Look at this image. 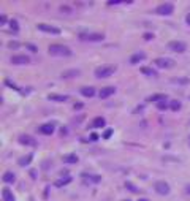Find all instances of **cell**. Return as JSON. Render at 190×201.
<instances>
[{"label": "cell", "mask_w": 190, "mask_h": 201, "mask_svg": "<svg viewBox=\"0 0 190 201\" xmlns=\"http://www.w3.org/2000/svg\"><path fill=\"white\" fill-rule=\"evenodd\" d=\"M48 52L49 56H54V57H70L73 54L71 49L65 45H51L48 48Z\"/></svg>", "instance_id": "6da1fadb"}, {"label": "cell", "mask_w": 190, "mask_h": 201, "mask_svg": "<svg viewBox=\"0 0 190 201\" xmlns=\"http://www.w3.org/2000/svg\"><path fill=\"white\" fill-rule=\"evenodd\" d=\"M114 71H116V65H101V66H98V68H95L93 75L98 79H105L108 76H111Z\"/></svg>", "instance_id": "7a4b0ae2"}, {"label": "cell", "mask_w": 190, "mask_h": 201, "mask_svg": "<svg viewBox=\"0 0 190 201\" xmlns=\"http://www.w3.org/2000/svg\"><path fill=\"white\" fill-rule=\"evenodd\" d=\"M154 63L158 66V68H174L176 66V62L173 60V59H170V57H158V59H155L154 60Z\"/></svg>", "instance_id": "3957f363"}, {"label": "cell", "mask_w": 190, "mask_h": 201, "mask_svg": "<svg viewBox=\"0 0 190 201\" xmlns=\"http://www.w3.org/2000/svg\"><path fill=\"white\" fill-rule=\"evenodd\" d=\"M155 11H157V15L168 16V15H171V13L174 11V5H173V3H162V5L157 6Z\"/></svg>", "instance_id": "277c9868"}, {"label": "cell", "mask_w": 190, "mask_h": 201, "mask_svg": "<svg viewBox=\"0 0 190 201\" xmlns=\"http://www.w3.org/2000/svg\"><path fill=\"white\" fill-rule=\"evenodd\" d=\"M166 46H168V49H171L174 52H184L187 49V45L184 41H178V40H173V41H170Z\"/></svg>", "instance_id": "5b68a950"}, {"label": "cell", "mask_w": 190, "mask_h": 201, "mask_svg": "<svg viewBox=\"0 0 190 201\" xmlns=\"http://www.w3.org/2000/svg\"><path fill=\"white\" fill-rule=\"evenodd\" d=\"M18 141L22 146H37V139L32 135H25V133H22V135L18 136Z\"/></svg>", "instance_id": "8992f818"}, {"label": "cell", "mask_w": 190, "mask_h": 201, "mask_svg": "<svg viewBox=\"0 0 190 201\" xmlns=\"http://www.w3.org/2000/svg\"><path fill=\"white\" fill-rule=\"evenodd\" d=\"M155 192H157L158 195H168V193H170V185H168V182H165V181L155 182Z\"/></svg>", "instance_id": "52a82bcc"}, {"label": "cell", "mask_w": 190, "mask_h": 201, "mask_svg": "<svg viewBox=\"0 0 190 201\" xmlns=\"http://www.w3.org/2000/svg\"><path fill=\"white\" fill-rule=\"evenodd\" d=\"M38 30L46 32V33H51V35H59V33H60V29H59V27H52V25H49V24H38Z\"/></svg>", "instance_id": "ba28073f"}, {"label": "cell", "mask_w": 190, "mask_h": 201, "mask_svg": "<svg viewBox=\"0 0 190 201\" xmlns=\"http://www.w3.org/2000/svg\"><path fill=\"white\" fill-rule=\"evenodd\" d=\"M10 60L13 65H29L30 63V59L27 56H13Z\"/></svg>", "instance_id": "9c48e42d"}, {"label": "cell", "mask_w": 190, "mask_h": 201, "mask_svg": "<svg viewBox=\"0 0 190 201\" xmlns=\"http://www.w3.org/2000/svg\"><path fill=\"white\" fill-rule=\"evenodd\" d=\"M143 59H146V52H143V51L135 52V54H132V57H130V63H132V65H136V63L141 62Z\"/></svg>", "instance_id": "30bf717a"}, {"label": "cell", "mask_w": 190, "mask_h": 201, "mask_svg": "<svg viewBox=\"0 0 190 201\" xmlns=\"http://www.w3.org/2000/svg\"><path fill=\"white\" fill-rule=\"evenodd\" d=\"M116 92V89L113 87V86H110V87H103L100 92H98V95H100V98H108V97H111L113 95V93Z\"/></svg>", "instance_id": "8fae6325"}, {"label": "cell", "mask_w": 190, "mask_h": 201, "mask_svg": "<svg viewBox=\"0 0 190 201\" xmlns=\"http://www.w3.org/2000/svg\"><path fill=\"white\" fill-rule=\"evenodd\" d=\"M54 130H56V127H54V124H45L40 127V133H43V135H52Z\"/></svg>", "instance_id": "7c38bea8"}, {"label": "cell", "mask_w": 190, "mask_h": 201, "mask_svg": "<svg viewBox=\"0 0 190 201\" xmlns=\"http://www.w3.org/2000/svg\"><path fill=\"white\" fill-rule=\"evenodd\" d=\"M81 179H84L86 182H100V181H101L100 176H95V174H87V173L81 174Z\"/></svg>", "instance_id": "4fadbf2b"}, {"label": "cell", "mask_w": 190, "mask_h": 201, "mask_svg": "<svg viewBox=\"0 0 190 201\" xmlns=\"http://www.w3.org/2000/svg\"><path fill=\"white\" fill-rule=\"evenodd\" d=\"M81 95H83V97H89V98L95 97V87H90V86L83 87V89H81Z\"/></svg>", "instance_id": "5bb4252c"}, {"label": "cell", "mask_w": 190, "mask_h": 201, "mask_svg": "<svg viewBox=\"0 0 190 201\" xmlns=\"http://www.w3.org/2000/svg\"><path fill=\"white\" fill-rule=\"evenodd\" d=\"M32 160H33V155H32V154H27V155H24V157H21V158L18 160V165H19V166H27V165L32 162Z\"/></svg>", "instance_id": "9a60e30c"}, {"label": "cell", "mask_w": 190, "mask_h": 201, "mask_svg": "<svg viewBox=\"0 0 190 201\" xmlns=\"http://www.w3.org/2000/svg\"><path fill=\"white\" fill-rule=\"evenodd\" d=\"M165 98H166L165 93H154V95H151V97L147 98V101H155V103H158V101H165Z\"/></svg>", "instance_id": "2e32d148"}, {"label": "cell", "mask_w": 190, "mask_h": 201, "mask_svg": "<svg viewBox=\"0 0 190 201\" xmlns=\"http://www.w3.org/2000/svg\"><path fill=\"white\" fill-rule=\"evenodd\" d=\"M105 122H106L105 117H95L90 127H92V128H101V127H105Z\"/></svg>", "instance_id": "e0dca14e"}, {"label": "cell", "mask_w": 190, "mask_h": 201, "mask_svg": "<svg viewBox=\"0 0 190 201\" xmlns=\"http://www.w3.org/2000/svg\"><path fill=\"white\" fill-rule=\"evenodd\" d=\"M48 98L51 101H67V100H68L67 95H57V93H51V95H48Z\"/></svg>", "instance_id": "ac0fdd59"}, {"label": "cell", "mask_w": 190, "mask_h": 201, "mask_svg": "<svg viewBox=\"0 0 190 201\" xmlns=\"http://www.w3.org/2000/svg\"><path fill=\"white\" fill-rule=\"evenodd\" d=\"M2 196H3V201H16L15 199V196H13V193H11V190L10 189H3V192H2Z\"/></svg>", "instance_id": "d6986e66"}, {"label": "cell", "mask_w": 190, "mask_h": 201, "mask_svg": "<svg viewBox=\"0 0 190 201\" xmlns=\"http://www.w3.org/2000/svg\"><path fill=\"white\" fill-rule=\"evenodd\" d=\"M15 174H13L11 171H6L5 174H3V182L5 184H13V182H15Z\"/></svg>", "instance_id": "ffe728a7"}, {"label": "cell", "mask_w": 190, "mask_h": 201, "mask_svg": "<svg viewBox=\"0 0 190 201\" xmlns=\"http://www.w3.org/2000/svg\"><path fill=\"white\" fill-rule=\"evenodd\" d=\"M78 162V155L76 154H68L63 157V163H76Z\"/></svg>", "instance_id": "44dd1931"}, {"label": "cell", "mask_w": 190, "mask_h": 201, "mask_svg": "<svg viewBox=\"0 0 190 201\" xmlns=\"http://www.w3.org/2000/svg\"><path fill=\"white\" fill-rule=\"evenodd\" d=\"M75 76H79V70H67L62 73V78H75Z\"/></svg>", "instance_id": "7402d4cb"}, {"label": "cell", "mask_w": 190, "mask_h": 201, "mask_svg": "<svg viewBox=\"0 0 190 201\" xmlns=\"http://www.w3.org/2000/svg\"><path fill=\"white\" fill-rule=\"evenodd\" d=\"M168 106H170L171 111H179V109H181V101H179V100H171V101L168 103Z\"/></svg>", "instance_id": "603a6c76"}, {"label": "cell", "mask_w": 190, "mask_h": 201, "mask_svg": "<svg viewBox=\"0 0 190 201\" xmlns=\"http://www.w3.org/2000/svg\"><path fill=\"white\" fill-rule=\"evenodd\" d=\"M171 83H178L179 86H187L190 83V79L188 78H173Z\"/></svg>", "instance_id": "cb8c5ba5"}, {"label": "cell", "mask_w": 190, "mask_h": 201, "mask_svg": "<svg viewBox=\"0 0 190 201\" xmlns=\"http://www.w3.org/2000/svg\"><path fill=\"white\" fill-rule=\"evenodd\" d=\"M89 40H90V41H103L105 35H103V33H90V35H89Z\"/></svg>", "instance_id": "d4e9b609"}, {"label": "cell", "mask_w": 190, "mask_h": 201, "mask_svg": "<svg viewBox=\"0 0 190 201\" xmlns=\"http://www.w3.org/2000/svg\"><path fill=\"white\" fill-rule=\"evenodd\" d=\"M10 29H11V33H18V32H19V24H18V21L11 19V21H10Z\"/></svg>", "instance_id": "484cf974"}, {"label": "cell", "mask_w": 190, "mask_h": 201, "mask_svg": "<svg viewBox=\"0 0 190 201\" xmlns=\"http://www.w3.org/2000/svg\"><path fill=\"white\" fill-rule=\"evenodd\" d=\"M70 182H71V176H70V177H62V179L56 181V185H57V187H63V185L70 184Z\"/></svg>", "instance_id": "4316f807"}, {"label": "cell", "mask_w": 190, "mask_h": 201, "mask_svg": "<svg viewBox=\"0 0 190 201\" xmlns=\"http://www.w3.org/2000/svg\"><path fill=\"white\" fill-rule=\"evenodd\" d=\"M140 71H141L143 75H146V76H152V75H155V73L152 71V68H147V66H143Z\"/></svg>", "instance_id": "83f0119b"}, {"label": "cell", "mask_w": 190, "mask_h": 201, "mask_svg": "<svg viewBox=\"0 0 190 201\" xmlns=\"http://www.w3.org/2000/svg\"><path fill=\"white\" fill-rule=\"evenodd\" d=\"M125 187H127V189L130 190V192H135V193H138L140 190H138V187H135L132 182H125Z\"/></svg>", "instance_id": "f1b7e54d"}, {"label": "cell", "mask_w": 190, "mask_h": 201, "mask_svg": "<svg viewBox=\"0 0 190 201\" xmlns=\"http://www.w3.org/2000/svg\"><path fill=\"white\" fill-rule=\"evenodd\" d=\"M166 108H170V106H168L165 101H158V103H157V109H160V111H165Z\"/></svg>", "instance_id": "f546056e"}, {"label": "cell", "mask_w": 190, "mask_h": 201, "mask_svg": "<svg viewBox=\"0 0 190 201\" xmlns=\"http://www.w3.org/2000/svg\"><path fill=\"white\" fill-rule=\"evenodd\" d=\"M113 133H114V130H113V128H108V130L103 133V138H105V139H110V138L113 136Z\"/></svg>", "instance_id": "4dcf8cb0"}, {"label": "cell", "mask_w": 190, "mask_h": 201, "mask_svg": "<svg viewBox=\"0 0 190 201\" xmlns=\"http://www.w3.org/2000/svg\"><path fill=\"white\" fill-rule=\"evenodd\" d=\"M6 46H8V48H10V49H18V48H19V46H21V45H19V43H18V41H10V43H8V45H6Z\"/></svg>", "instance_id": "1f68e13d"}, {"label": "cell", "mask_w": 190, "mask_h": 201, "mask_svg": "<svg viewBox=\"0 0 190 201\" xmlns=\"http://www.w3.org/2000/svg\"><path fill=\"white\" fill-rule=\"evenodd\" d=\"M27 49H29V51H32V52H37L38 49H37V46L35 45H32V43H29V45H27Z\"/></svg>", "instance_id": "d6a6232c"}, {"label": "cell", "mask_w": 190, "mask_h": 201, "mask_svg": "<svg viewBox=\"0 0 190 201\" xmlns=\"http://www.w3.org/2000/svg\"><path fill=\"white\" fill-rule=\"evenodd\" d=\"M60 11H63V13H71V8H70V6H65V5H63V6H60Z\"/></svg>", "instance_id": "836d02e7"}, {"label": "cell", "mask_w": 190, "mask_h": 201, "mask_svg": "<svg viewBox=\"0 0 190 201\" xmlns=\"http://www.w3.org/2000/svg\"><path fill=\"white\" fill-rule=\"evenodd\" d=\"M5 22H10V21L6 19V16H5V15H2V16H0V24H2V25H3Z\"/></svg>", "instance_id": "e575fe53"}, {"label": "cell", "mask_w": 190, "mask_h": 201, "mask_svg": "<svg viewBox=\"0 0 190 201\" xmlns=\"http://www.w3.org/2000/svg\"><path fill=\"white\" fill-rule=\"evenodd\" d=\"M113 5H120L119 0H111V2H108V6H113Z\"/></svg>", "instance_id": "d590c367"}, {"label": "cell", "mask_w": 190, "mask_h": 201, "mask_svg": "<svg viewBox=\"0 0 190 201\" xmlns=\"http://www.w3.org/2000/svg\"><path fill=\"white\" fill-rule=\"evenodd\" d=\"M60 176H63V177H70V174H68V171H67V169H62V171H60Z\"/></svg>", "instance_id": "8d00e7d4"}, {"label": "cell", "mask_w": 190, "mask_h": 201, "mask_svg": "<svg viewBox=\"0 0 190 201\" xmlns=\"http://www.w3.org/2000/svg\"><path fill=\"white\" fill-rule=\"evenodd\" d=\"M29 174H30V177L37 179V171H35V169H30V171H29Z\"/></svg>", "instance_id": "74e56055"}, {"label": "cell", "mask_w": 190, "mask_h": 201, "mask_svg": "<svg viewBox=\"0 0 190 201\" xmlns=\"http://www.w3.org/2000/svg\"><path fill=\"white\" fill-rule=\"evenodd\" d=\"M152 38H154L152 33H144V40H152Z\"/></svg>", "instance_id": "f35d334b"}, {"label": "cell", "mask_w": 190, "mask_h": 201, "mask_svg": "<svg viewBox=\"0 0 190 201\" xmlns=\"http://www.w3.org/2000/svg\"><path fill=\"white\" fill-rule=\"evenodd\" d=\"M90 139H92V141H97V139H98V135H97V133H92V135H90Z\"/></svg>", "instance_id": "ab89813d"}, {"label": "cell", "mask_w": 190, "mask_h": 201, "mask_svg": "<svg viewBox=\"0 0 190 201\" xmlns=\"http://www.w3.org/2000/svg\"><path fill=\"white\" fill-rule=\"evenodd\" d=\"M81 108H84L83 103H76V105H75V109H81Z\"/></svg>", "instance_id": "60d3db41"}, {"label": "cell", "mask_w": 190, "mask_h": 201, "mask_svg": "<svg viewBox=\"0 0 190 201\" xmlns=\"http://www.w3.org/2000/svg\"><path fill=\"white\" fill-rule=\"evenodd\" d=\"M185 193H187V195H190V184H188V185H185Z\"/></svg>", "instance_id": "b9f144b4"}, {"label": "cell", "mask_w": 190, "mask_h": 201, "mask_svg": "<svg viewBox=\"0 0 190 201\" xmlns=\"http://www.w3.org/2000/svg\"><path fill=\"white\" fill-rule=\"evenodd\" d=\"M185 22H187V24H188V25H190V13H188V15H187V16H185Z\"/></svg>", "instance_id": "7bdbcfd3"}, {"label": "cell", "mask_w": 190, "mask_h": 201, "mask_svg": "<svg viewBox=\"0 0 190 201\" xmlns=\"http://www.w3.org/2000/svg\"><path fill=\"white\" fill-rule=\"evenodd\" d=\"M141 111H143V106H138V108L135 109V113H141Z\"/></svg>", "instance_id": "ee69618b"}, {"label": "cell", "mask_w": 190, "mask_h": 201, "mask_svg": "<svg viewBox=\"0 0 190 201\" xmlns=\"http://www.w3.org/2000/svg\"><path fill=\"white\" fill-rule=\"evenodd\" d=\"M140 201H147V199H146V198H141V199H140Z\"/></svg>", "instance_id": "f6af8a7d"}, {"label": "cell", "mask_w": 190, "mask_h": 201, "mask_svg": "<svg viewBox=\"0 0 190 201\" xmlns=\"http://www.w3.org/2000/svg\"><path fill=\"white\" fill-rule=\"evenodd\" d=\"M188 98H190V95H188Z\"/></svg>", "instance_id": "bcb514c9"}]
</instances>
